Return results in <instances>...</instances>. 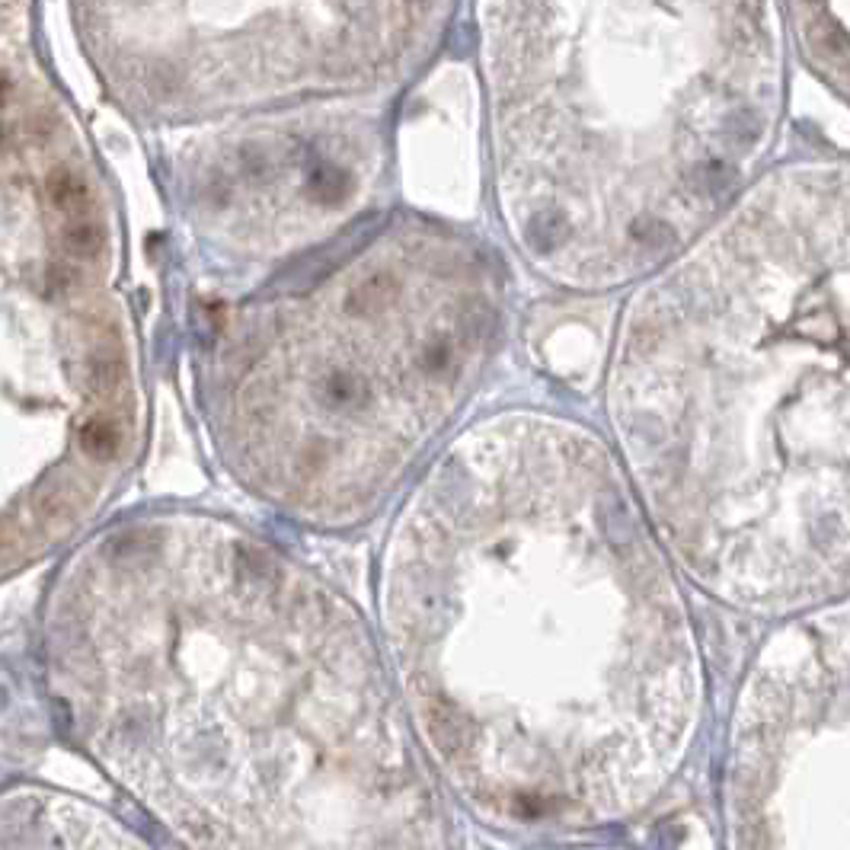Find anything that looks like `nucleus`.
I'll return each instance as SVG.
<instances>
[{
    "label": "nucleus",
    "instance_id": "1a4fd4ad",
    "mask_svg": "<svg viewBox=\"0 0 850 850\" xmlns=\"http://www.w3.org/2000/svg\"><path fill=\"white\" fill-rule=\"evenodd\" d=\"M45 192H48V202H52V205L61 211V215H68V218H80V215H87V208H90V202H93L87 179H84V176H77V173H74V170H68V167H61V170H55V173H48V179H45Z\"/></svg>",
    "mask_w": 850,
    "mask_h": 850
},
{
    "label": "nucleus",
    "instance_id": "423d86ee",
    "mask_svg": "<svg viewBox=\"0 0 850 850\" xmlns=\"http://www.w3.org/2000/svg\"><path fill=\"white\" fill-rule=\"evenodd\" d=\"M387 138L368 100L272 109L199 183L205 218L243 263H288L346 231L378 192Z\"/></svg>",
    "mask_w": 850,
    "mask_h": 850
},
{
    "label": "nucleus",
    "instance_id": "7ed1b4c3",
    "mask_svg": "<svg viewBox=\"0 0 850 850\" xmlns=\"http://www.w3.org/2000/svg\"><path fill=\"white\" fill-rule=\"evenodd\" d=\"M112 572V755L189 844H451L387 656L336 585L211 518L125 534Z\"/></svg>",
    "mask_w": 850,
    "mask_h": 850
},
{
    "label": "nucleus",
    "instance_id": "20e7f679",
    "mask_svg": "<svg viewBox=\"0 0 850 850\" xmlns=\"http://www.w3.org/2000/svg\"><path fill=\"white\" fill-rule=\"evenodd\" d=\"M502 317L477 237L422 215L368 227L221 314L205 403L224 464L298 525L358 528L467 410Z\"/></svg>",
    "mask_w": 850,
    "mask_h": 850
},
{
    "label": "nucleus",
    "instance_id": "f257e3e1",
    "mask_svg": "<svg viewBox=\"0 0 850 850\" xmlns=\"http://www.w3.org/2000/svg\"><path fill=\"white\" fill-rule=\"evenodd\" d=\"M378 608L425 761L493 831L633 822L691 755L704 662L688 598L579 419L467 425L400 505Z\"/></svg>",
    "mask_w": 850,
    "mask_h": 850
},
{
    "label": "nucleus",
    "instance_id": "9d476101",
    "mask_svg": "<svg viewBox=\"0 0 850 850\" xmlns=\"http://www.w3.org/2000/svg\"><path fill=\"white\" fill-rule=\"evenodd\" d=\"M10 90H13V87H10V77H7L4 68H0V109L10 103Z\"/></svg>",
    "mask_w": 850,
    "mask_h": 850
},
{
    "label": "nucleus",
    "instance_id": "f03ea898",
    "mask_svg": "<svg viewBox=\"0 0 850 850\" xmlns=\"http://www.w3.org/2000/svg\"><path fill=\"white\" fill-rule=\"evenodd\" d=\"M847 224L844 157L771 167L643 275L617 330V461L675 566L739 611L847 598Z\"/></svg>",
    "mask_w": 850,
    "mask_h": 850
},
{
    "label": "nucleus",
    "instance_id": "39448f33",
    "mask_svg": "<svg viewBox=\"0 0 850 850\" xmlns=\"http://www.w3.org/2000/svg\"><path fill=\"white\" fill-rule=\"evenodd\" d=\"M847 601L790 614L751 659L726 735L735 850H850Z\"/></svg>",
    "mask_w": 850,
    "mask_h": 850
},
{
    "label": "nucleus",
    "instance_id": "0eeeda50",
    "mask_svg": "<svg viewBox=\"0 0 850 850\" xmlns=\"http://www.w3.org/2000/svg\"><path fill=\"white\" fill-rule=\"evenodd\" d=\"M457 0H247L237 103L378 100L429 64Z\"/></svg>",
    "mask_w": 850,
    "mask_h": 850
},
{
    "label": "nucleus",
    "instance_id": "6e6552de",
    "mask_svg": "<svg viewBox=\"0 0 850 850\" xmlns=\"http://www.w3.org/2000/svg\"><path fill=\"white\" fill-rule=\"evenodd\" d=\"M787 39H793L806 68L825 87L847 100V0H777Z\"/></svg>",
    "mask_w": 850,
    "mask_h": 850
},
{
    "label": "nucleus",
    "instance_id": "9b49d317",
    "mask_svg": "<svg viewBox=\"0 0 850 850\" xmlns=\"http://www.w3.org/2000/svg\"><path fill=\"white\" fill-rule=\"evenodd\" d=\"M4 141H7V138H4V128H0V151H4Z\"/></svg>",
    "mask_w": 850,
    "mask_h": 850
}]
</instances>
